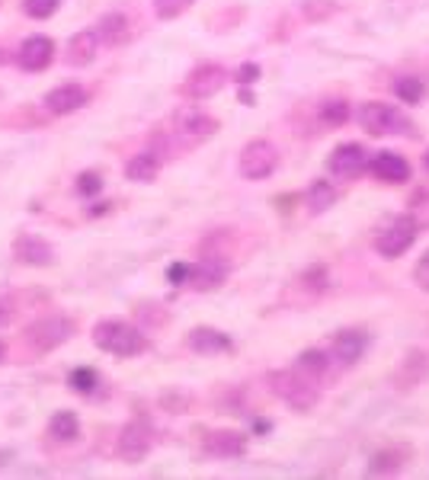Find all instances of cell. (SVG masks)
<instances>
[{
    "label": "cell",
    "instance_id": "1",
    "mask_svg": "<svg viewBox=\"0 0 429 480\" xmlns=\"http://www.w3.org/2000/svg\"><path fill=\"white\" fill-rule=\"evenodd\" d=\"M93 343L116 358H135L148 349V337H144L141 327L129 324V320H122V318L100 320V324L93 327Z\"/></svg>",
    "mask_w": 429,
    "mask_h": 480
},
{
    "label": "cell",
    "instance_id": "2",
    "mask_svg": "<svg viewBox=\"0 0 429 480\" xmlns=\"http://www.w3.org/2000/svg\"><path fill=\"white\" fill-rule=\"evenodd\" d=\"M266 385H269V391H273L282 404H288L292 410H301V413L317 407V400H320L317 381L301 375L298 368H276V372L266 375Z\"/></svg>",
    "mask_w": 429,
    "mask_h": 480
},
{
    "label": "cell",
    "instance_id": "3",
    "mask_svg": "<svg viewBox=\"0 0 429 480\" xmlns=\"http://www.w3.org/2000/svg\"><path fill=\"white\" fill-rule=\"evenodd\" d=\"M359 125L375 138H388V135H410L414 122H410L404 109L391 106V103H362L359 113H356Z\"/></svg>",
    "mask_w": 429,
    "mask_h": 480
},
{
    "label": "cell",
    "instance_id": "4",
    "mask_svg": "<svg viewBox=\"0 0 429 480\" xmlns=\"http://www.w3.org/2000/svg\"><path fill=\"white\" fill-rule=\"evenodd\" d=\"M416 234H420L416 215H395L375 234V250L382 253L385 260H397L416 244Z\"/></svg>",
    "mask_w": 429,
    "mask_h": 480
},
{
    "label": "cell",
    "instance_id": "5",
    "mask_svg": "<svg viewBox=\"0 0 429 480\" xmlns=\"http://www.w3.org/2000/svg\"><path fill=\"white\" fill-rule=\"evenodd\" d=\"M276 167H279V148L266 138H253L240 148L238 154V173L250 183H259L266 176H273Z\"/></svg>",
    "mask_w": 429,
    "mask_h": 480
},
{
    "label": "cell",
    "instance_id": "6",
    "mask_svg": "<svg viewBox=\"0 0 429 480\" xmlns=\"http://www.w3.org/2000/svg\"><path fill=\"white\" fill-rule=\"evenodd\" d=\"M74 333H77V327L71 318H42L26 327L23 339H26V346L33 352H52V349H58V346L68 343Z\"/></svg>",
    "mask_w": 429,
    "mask_h": 480
},
{
    "label": "cell",
    "instance_id": "7",
    "mask_svg": "<svg viewBox=\"0 0 429 480\" xmlns=\"http://www.w3.org/2000/svg\"><path fill=\"white\" fill-rule=\"evenodd\" d=\"M225 83H228V71L221 68V64L202 62L190 71V77H186L183 83H180V96H186V100H192V103H202V100H211Z\"/></svg>",
    "mask_w": 429,
    "mask_h": 480
},
{
    "label": "cell",
    "instance_id": "8",
    "mask_svg": "<svg viewBox=\"0 0 429 480\" xmlns=\"http://www.w3.org/2000/svg\"><path fill=\"white\" fill-rule=\"evenodd\" d=\"M151 448H154V426H151L144 416L129 419V423L122 426V433H119V442H116L119 458L129 461V465H138V461L148 458Z\"/></svg>",
    "mask_w": 429,
    "mask_h": 480
},
{
    "label": "cell",
    "instance_id": "9",
    "mask_svg": "<svg viewBox=\"0 0 429 480\" xmlns=\"http://www.w3.org/2000/svg\"><path fill=\"white\" fill-rule=\"evenodd\" d=\"M219 132V119L215 115H209L205 109H196V106H186L177 113V119H173V135L180 138V144H199L205 142V138H211Z\"/></svg>",
    "mask_w": 429,
    "mask_h": 480
},
{
    "label": "cell",
    "instance_id": "10",
    "mask_svg": "<svg viewBox=\"0 0 429 480\" xmlns=\"http://www.w3.org/2000/svg\"><path fill=\"white\" fill-rule=\"evenodd\" d=\"M327 170L336 180H359L368 170V151L356 142L340 144V148H334V154H330Z\"/></svg>",
    "mask_w": 429,
    "mask_h": 480
},
{
    "label": "cell",
    "instance_id": "11",
    "mask_svg": "<svg viewBox=\"0 0 429 480\" xmlns=\"http://www.w3.org/2000/svg\"><path fill=\"white\" fill-rule=\"evenodd\" d=\"M55 62V42L48 35H29L20 48H16V64H20L26 74H39L48 64Z\"/></svg>",
    "mask_w": 429,
    "mask_h": 480
},
{
    "label": "cell",
    "instance_id": "12",
    "mask_svg": "<svg viewBox=\"0 0 429 480\" xmlns=\"http://www.w3.org/2000/svg\"><path fill=\"white\" fill-rule=\"evenodd\" d=\"M368 173L378 180V183L388 186H404L410 180V163L404 161L395 151H378V154L368 157Z\"/></svg>",
    "mask_w": 429,
    "mask_h": 480
},
{
    "label": "cell",
    "instance_id": "13",
    "mask_svg": "<svg viewBox=\"0 0 429 480\" xmlns=\"http://www.w3.org/2000/svg\"><path fill=\"white\" fill-rule=\"evenodd\" d=\"M202 452L211 458H240L247 452V433L240 429H211L202 436Z\"/></svg>",
    "mask_w": 429,
    "mask_h": 480
},
{
    "label": "cell",
    "instance_id": "14",
    "mask_svg": "<svg viewBox=\"0 0 429 480\" xmlns=\"http://www.w3.org/2000/svg\"><path fill=\"white\" fill-rule=\"evenodd\" d=\"M87 103H90V93L81 83H62V87L45 93V109L52 115H71V113H77V109L87 106Z\"/></svg>",
    "mask_w": 429,
    "mask_h": 480
},
{
    "label": "cell",
    "instance_id": "15",
    "mask_svg": "<svg viewBox=\"0 0 429 480\" xmlns=\"http://www.w3.org/2000/svg\"><path fill=\"white\" fill-rule=\"evenodd\" d=\"M368 349V337L362 330H340L330 346V358L340 362L343 368H353Z\"/></svg>",
    "mask_w": 429,
    "mask_h": 480
},
{
    "label": "cell",
    "instance_id": "16",
    "mask_svg": "<svg viewBox=\"0 0 429 480\" xmlns=\"http://www.w3.org/2000/svg\"><path fill=\"white\" fill-rule=\"evenodd\" d=\"M14 257L20 260L23 266H48L52 260H55V247L48 244L45 237L20 234L14 244Z\"/></svg>",
    "mask_w": 429,
    "mask_h": 480
},
{
    "label": "cell",
    "instance_id": "17",
    "mask_svg": "<svg viewBox=\"0 0 429 480\" xmlns=\"http://www.w3.org/2000/svg\"><path fill=\"white\" fill-rule=\"evenodd\" d=\"M225 279H228V266L215 263L211 257H205V260H199V263H192L190 282L186 285H190L192 291H215L225 285Z\"/></svg>",
    "mask_w": 429,
    "mask_h": 480
},
{
    "label": "cell",
    "instance_id": "18",
    "mask_svg": "<svg viewBox=\"0 0 429 480\" xmlns=\"http://www.w3.org/2000/svg\"><path fill=\"white\" fill-rule=\"evenodd\" d=\"M186 346H190L196 356H219V352H231V337L215 327H196V330L186 337Z\"/></svg>",
    "mask_w": 429,
    "mask_h": 480
},
{
    "label": "cell",
    "instance_id": "19",
    "mask_svg": "<svg viewBox=\"0 0 429 480\" xmlns=\"http://www.w3.org/2000/svg\"><path fill=\"white\" fill-rule=\"evenodd\" d=\"M96 52H100V33L83 29V33L71 35L68 48H64V58H68V64H74V68H87V64H93Z\"/></svg>",
    "mask_w": 429,
    "mask_h": 480
},
{
    "label": "cell",
    "instance_id": "20",
    "mask_svg": "<svg viewBox=\"0 0 429 480\" xmlns=\"http://www.w3.org/2000/svg\"><path fill=\"white\" fill-rule=\"evenodd\" d=\"M157 170H161V157L154 151H141V154H135L125 163V176H129L132 183H154Z\"/></svg>",
    "mask_w": 429,
    "mask_h": 480
},
{
    "label": "cell",
    "instance_id": "21",
    "mask_svg": "<svg viewBox=\"0 0 429 480\" xmlns=\"http://www.w3.org/2000/svg\"><path fill=\"white\" fill-rule=\"evenodd\" d=\"M330 362H334V358H330L327 349H305L298 356V362H295V368H298L301 375H307L311 381H320L327 375Z\"/></svg>",
    "mask_w": 429,
    "mask_h": 480
},
{
    "label": "cell",
    "instance_id": "22",
    "mask_svg": "<svg viewBox=\"0 0 429 480\" xmlns=\"http://www.w3.org/2000/svg\"><path fill=\"white\" fill-rule=\"evenodd\" d=\"M48 436L55 442H74L81 436V419L71 410H58L55 416L48 419Z\"/></svg>",
    "mask_w": 429,
    "mask_h": 480
},
{
    "label": "cell",
    "instance_id": "23",
    "mask_svg": "<svg viewBox=\"0 0 429 480\" xmlns=\"http://www.w3.org/2000/svg\"><path fill=\"white\" fill-rule=\"evenodd\" d=\"M305 202H307V209H311L314 215H324L330 205H336V186L327 183V180H314V183L307 186V192H305Z\"/></svg>",
    "mask_w": 429,
    "mask_h": 480
},
{
    "label": "cell",
    "instance_id": "24",
    "mask_svg": "<svg viewBox=\"0 0 429 480\" xmlns=\"http://www.w3.org/2000/svg\"><path fill=\"white\" fill-rule=\"evenodd\" d=\"M404 461H407V448H385V452H378L372 461H368V474L372 477H385V474H397L404 467Z\"/></svg>",
    "mask_w": 429,
    "mask_h": 480
},
{
    "label": "cell",
    "instance_id": "25",
    "mask_svg": "<svg viewBox=\"0 0 429 480\" xmlns=\"http://www.w3.org/2000/svg\"><path fill=\"white\" fill-rule=\"evenodd\" d=\"M317 122L324 125V129H340V125H346V122H349V103H346V100H327V103H320Z\"/></svg>",
    "mask_w": 429,
    "mask_h": 480
},
{
    "label": "cell",
    "instance_id": "26",
    "mask_svg": "<svg viewBox=\"0 0 429 480\" xmlns=\"http://www.w3.org/2000/svg\"><path fill=\"white\" fill-rule=\"evenodd\" d=\"M96 33H100V39L102 42H110V45H119V42H125L129 39V20H125L122 14H106L100 20V29H96Z\"/></svg>",
    "mask_w": 429,
    "mask_h": 480
},
{
    "label": "cell",
    "instance_id": "27",
    "mask_svg": "<svg viewBox=\"0 0 429 480\" xmlns=\"http://www.w3.org/2000/svg\"><path fill=\"white\" fill-rule=\"evenodd\" d=\"M330 276H327V266H307L305 272L298 276V289L307 291V298H320L327 291Z\"/></svg>",
    "mask_w": 429,
    "mask_h": 480
},
{
    "label": "cell",
    "instance_id": "28",
    "mask_svg": "<svg viewBox=\"0 0 429 480\" xmlns=\"http://www.w3.org/2000/svg\"><path fill=\"white\" fill-rule=\"evenodd\" d=\"M395 96L407 106H420L423 96H426V83L420 77H397L395 81Z\"/></svg>",
    "mask_w": 429,
    "mask_h": 480
},
{
    "label": "cell",
    "instance_id": "29",
    "mask_svg": "<svg viewBox=\"0 0 429 480\" xmlns=\"http://www.w3.org/2000/svg\"><path fill=\"white\" fill-rule=\"evenodd\" d=\"M68 385H71V391H77V394H93L96 387H100V375H96V368L81 366L68 375Z\"/></svg>",
    "mask_w": 429,
    "mask_h": 480
},
{
    "label": "cell",
    "instance_id": "30",
    "mask_svg": "<svg viewBox=\"0 0 429 480\" xmlns=\"http://www.w3.org/2000/svg\"><path fill=\"white\" fill-rule=\"evenodd\" d=\"M192 4H196V0H154V14L161 16V20H177V16H183Z\"/></svg>",
    "mask_w": 429,
    "mask_h": 480
},
{
    "label": "cell",
    "instance_id": "31",
    "mask_svg": "<svg viewBox=\"0 0 429 480\" xmlns=\"http://www.w3.org/2000/svg\"><path fill=\"white\" fill-rule=\"evenodd\" d=\"M58 7H62V0H23V10L33 20H48L58 14Z\"/></svg>",
    "mask_w": 429,
    "mask_h": 480
},
{
    "label": "cell",
    "instance_id": "32",
    "mask_svg": "<svg viewBox=\"0 0 429 480\" xmlns=\"http://www.w3.org/2000/svg\"><path fill=\"white\" fill-rule=\"evenodd\" d=\"M336 14L334 0H305V16L307 20H327V16Z\"/></svg>",
    "mask_w": 429,
    "mask_h": 480
},
{
    "label": "cell",
    "instance_id": "33",
    "mask_svg": "<svg viewBox=\"0 0 429 480\" xmlns=\"http://www.w3.org/2000/svg\"><path fill=\"white\" fill-rule=\"evenodd\" d=\"M100 190H102L100 173H93V170H90V173H81V176H77V192H81V196H96Z\"/></svg>",
    "mask_w": 429,
    "mask_h": 480
},
{
    "label": "cell",
    "instance_id": "34",
    "mask_svg": "<svg viewBox=\"0 0 429 480\" xmlns=\"http://www.w3.org/2000/svg\"><path fill=\"white\" fill-rule=\"evenodd\" d=\"M414 282L420 285L423 291H429V250L423 253L420 260H416V266H414Z\"/></svg>",
    "mask_w": 429,
    "mask_h": 480
},
{
    "label": "cell",
    "instance_id": "35",
    "mask_svg": "<svg viewBox=\"0 0 429 480\" xmlns=\"http://www.w3.org/2000/svg\"><path fill=\"white\" fill-rule=\"evenodd\" d=\"M190 263H173L171 272H167V279H171V285H186L190 282Z\"/></svg>",
    "mask_w": 429,
    "mask_h": 480
},
{
    "label": "cell",
    "instance_id": "36",
    "mask_svg": "<svg viewBox=\"0 0 429 480\" xmlns=\"http://www.w3.org/2000/svg\"><path fill=\"white\" fill-rule=\"evenodd\" d=\"M257 77H259V64H244V68L238 71V77H234V81H238L240 87H250V83H257Z\"/></svg>",
    "mask_w": 429,
    "mask_h": 480
},
{
    "label": "cell",
    "instance_id": "37",
    "mask_svg": "<svg viewBox=\"0 0 429 480\" xmlns=\"http://www.w3.org/2000/svg\"><path fill=\"white\" fill-rule=\"evenodd\" d=\"M423 167H426V173H429V148H426V154H423Z\"/></svg>",
    "mask_w": 429,
    "mask_h": 480
},
{
    "label": "cell",
    "instance_id": "38",
    "mask_svg": "<svg viewBox=\"0 0 429 480\" xmlns=\"http://www.w3.org/2000/svg\"><path fill=\"white\" fill-rule=\"evenodd\" d=\"M4 358H7V349H4V343H0V362H4Z\"/></svg>",
    "mask_w": 429,
    "mask_h": 480
}]
</instances>
